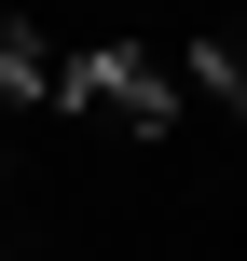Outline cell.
Returning a JSON list of instances; mask_svg holds the SVG:
<instances>
[{
	"label": "cell",
	"instance_id": "1",
	"mask_svg": "<svg viewBox=\"0 0 247 261\" xmlns=\"http://www.w3.org/2000/svg\"><path fill=\"white\" fill-rule=\"evenodd\" d=\"M55 96H69V110H96V124H138V138L165 124V69H151V55H83Z\"/></svg>",
	"mask_w": 247,
	"mask_h": 261
},
{
	"label": "cell",
	"instance_id": "2",
	"mask_svg": "<svg viewBox=\"0 0 247 261\" xmlns=\"http://www.w3.org/2000/svg\"><path fill=\"white\" fill-rule=\"evenodd\" d=\"M41 83H55V55H41L28 28H0V96H41Z\"/></svg>",
	"mask_w": 247,
	"mask_h": 261
},
{
	"label": "cell",
	"instance_id": "3",
	"mask_svg": "<svg viewBox=\"0 0 247 261\" xmlns=\"http://www.w3.org/2000/svg\"><path fill=\"white\" fill-rule=\"evenodd\" d=\"M206 83H220V96L247 110V41H206Z\"/></svg>",
	"mask_w": 247,
	"mask_h": 261
}]
</instances>
